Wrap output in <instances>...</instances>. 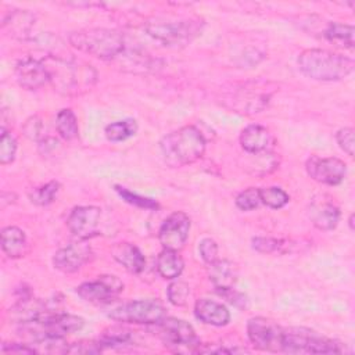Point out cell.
Here are the masks:
<instances>
[{
  "instance_id": "obj_1",
  "label": "cell",
  "mask_w": 355,
  "mask_h": 355,
  "mask_svg": "<svg viewBox=\"0 0 355 355\" xmlns=\"http://www.w3.org/2000/svg\"><path fill=\"white\" fill-rule=\"evenodd\" d=\"M205 137L194 125L183 126L164 136L159 141L162 158L172 168L184 166L200 159L205 151Z\"/></svg>"
},
{
  "instance_id": "obj_2",
  "label": "cell",
  "mask_w": 355,
  "mask_h": 355,
  "mask_svg": "<svg viewBox=\"0 0 355 355\" xmlns=\"http://www.w3.org/2000/svg\"><path fill=\"white\" fill-rule=\"evenodd\" d=\"M298 67L304 75L315 80H341L354 71V60L324 49H308L298 55Z\"/></svg>"
},
{
  "instance_id": "obj_3",
  "label": "cell",
  "mask_w": 355,
  "mask_h": 355,
  "mask_svg": "<svg viewBox=\"0 0 355 355\" xmlns=\"http://www.w3.org/2000/svg\"><path fill=\"white\" fill-rule=\"evenodd\" d=\"M69 43L90 55L108 60L114 58L123 50V36L115 29L107 28H90L72 32L69 35Z\"/></svg>"
},
{
  "instance_id": "obj_4",
  "label": "cell",
  "mask_w": 355,
  "mask_h": 355,
  "mask_svg": "<svg viewBox=\"0 0 355 355\" xmlns=\"http://www.w3.org/2000/svg\"><path fill=\"white\" fill-rule=\"evenodd\" d=\"M85 320L76 315L47 311L37 319L25 323V327L36 341L62 340L67 334L78 331L83 327Z\"/></svg>"
},
{
  "instance_id": "obj_5",
  "label": "cell",
  "mask_w": 355,
  "mask_h": 355,
  "mask_svg": "<svg viewBox=\"0 0 355 355\" xmlns=\"http://www.w3.org/2000/svg\"><path fill=\"white\" fill-rule=\"evenodd\" d=\"M49 71L50 82L58 92L65 94L76 92L82 85L90 86V80H94L96 73L90 65L79 67L72 61L62 58H49L47 61L42 60Z\"/></svg>"
},
{
  "instance_id": "obj_6",
  "label": "cell",
  "mask_w": 355,
  "mask_h": 355,
  "mask_svg": "<svg viewBox=\"0 0 355 355\" xmlns=\"http://www.w3.org/2000/svg\"><path fill=\"white\" fill-rule=\"evenodd\" d=\"M108 316L122 323L158 324L166 316V309L158 300H135L114 308Z\"/></svg>"
},
{
  "instance_id": "obj_7",
  "label": "cell",
  "mask_w": 355,
  "mask_h": 355,
  "mask_svg": "<svg viewBox=\"0 0 355 355\" xmlns=\"http://www.w3.org/2000/svg\"><path fill=\"white\" fill-rule=\"evenodd\" d=\"M147 33L168 46H178L191 42L201 31V24L198 19L186 21H172V22H150L146 26Z\"/></svg>"
},
{
  "instance_id": "obj_8",
  "label": "cell",
  "mask_w": 355,
  "mask_h": 355,
  "mask_svg": "<svg viewBox=\"0 0 355 355\" xmlns=\"http://www.w3.org/2000/svg\"><path fill=\"white\" fill-rule=\"evenodd\" d=\"M283 327L275 320L262 316L251 318L247 323V336L251 344L269 352H280L283 349Z\"/></svg>"
},
{
  "instance_id": "obj_9",
  "label": "cell",
  "mask_w": 355,
  "mask_h": 355,
  "mask_svg": "<svg viewBox=\"0 0 355 355\" xmlns=\"http://www.w3.org/2000/svg\"><path fill=\"white\" fill-rule=\"evenodd\" d=\"M268 82L247 83L237 89L229 98L232 108L240 114L261 112L269 103L275 89L269 87Z\"/></svg>"
},
{
  "instance_id": "obj_10",
  "label": "cell",
  "mask_w": 355,
  "mask_h": 355,
  "mask_svg": "<svg viewBox=\"0 0 355 355\" xmlns=\"http://www.w3.org/2000/svg\"><path fill=\"white\" fill-rule=\"evenodd\" d=\"M158 324L164 340L168 345L173 347L175 351L198 352L201 343L197 338L196 331L189 322L178 318L165 316Z\"/></svg>"
},
{
  "instance_id": "obj_11",
  "label": "cell",
  "mask_w": 355,
  "mask_h": 355,
  "mask_svg": "<svg viewBox=\"0 0 355 355\" xmlns=\"http://www.w3.org/2000/svg\"><path fill=\"white\" fill-rule=\"evenodd\" d=\"M122 290V282L114 275H101L96 280L82 283L79 287H76L78 295L92 304L111 302Z\"/></svg>"
},
{
  "instance_id": "obj_12",
  "label": "cell",
  "mask_w": 355,
  "mask_h": 355,
  "mask_svg": "<svg viewBox=\"0 0 355 355\" xmlns=\"http://www.w3.org/2000/svg\"><path fill=\"white\" fill-rule=\"evenodd\" d=\"M190 232V218L184 212L171 214L159 227L158 239L164 248L179 251L184 247Z\"/></svg>"
},
{
  "instance_id": "obj_13",
  "label": "cell",
  "mask_w": 355,
  "mask_h": 355,
  "mask_svg": "<svg viewBox=\"0 0 355 355\" xmlns=\"http://www.w3.org/2000/svg\"><path fill=\"white\" fill-rule=\"evenodd\" d=\"M101 219V209L94 205L75 207L67 218V227L79 240L97 234Z\"/></svg>"
},
{
  "instance_id": "obj_14",
  "label": "cell",
  "mask_w": 355,
  "mask_h": 355,
  "mask_svg": "<svg viewBox=\"0 0 355 355\" xmlns=\"http://www.w3.org/2000/svg\"><path fill=\"white\" fill-rule=\"evenodd\" d=\"M306 172L316 182L334 186L344 180L347 175V165L336 157L320 158L312 155L306 161Z\"/></svg>"
},
{
  "instance_id": "obj_15",
  "label": "cell",
  "mask_w": 355,
  "mask_h": 355,
  "mask_svg": "<svg viewBox=\"0 0 355 355\" xmlns=\"http://www.w3.org/2000/svg\"><path fill=\"white\" fill-rule=\"evenodd\" d=\"M15 76L19 86L28 90L39 89L44 83L50 82L49 71L44 62L32 57H26L18 61L15 67Z\"/></svg>"
},
{
  "instance_id": "obj_16",
  "label": "cell",
  "mask_w": 355,
  "mask_h": 355,
  "mask_svg": "<svg viewBox=\"0 0 355 355\" xmlns=\"http://www.w3.org/2000/svg\"><path fill=\"white\" fill-rule=\"evenodd\" d=\"M92 250L87 244L72 243L60 248L53 257V265L55 269L64 273H73L79 270L85 262L89 261Z\"/></svg>"
},
{
  "instance_id": "obj_17",
  "label": "cell",
  "mask_w": 355,
  "mask_h": 355,
  "mask_svg": "<svg viewBox=\"0 0 355 355\" xmlns=\"http://www.w3.org/2000/svg\"><path fill=\"white\" fill-rule=\"evenodd\" d=\"M308 215L312 225L320 230H331L340 220L338 207L324 197L313 198L311 201Z\"/></svg>"
},
{
  "instance_id": "obj_18",
  "label": "cell",
  "mask_w": 355,
  "mask_h": 355,
  "mask_svg": "<svg viewBox=\"0 0 355 355\" xmlns=\"http://www.w3.org/2000/svg\"><path fill=\"white\" fill-rule=\"evenodd\" d=\"M240 144L244 151L250 154H261L269 150V146L272 144V135L265 126L252 123L241 130Z\"/></svg>"
},
{
  "instance_id": "obj_19",
  "label": "cell",
  "mask_w": 355,
  "mask_h": 355,
  "mask_svg": "<svg viewBox=\"0 0 355 355\" xmlns=\"http://www.w3.org/2000/svg\"><path fill=\"white\" fill-rule=\"evenodd\" d=\"M194 313L198 320L212 326H225L230 320V312L225 305L208 298L196 301Z\"/></svg>"
},
{
  "instance_id": "obj_20",
  "label": "cell",
  "mask_w": 355,
  "mask_h": 355,
  "mask_svg": "<svg viewBox=\"0 0 355 355\" xmlns=\"http://www.w3.org/2000/svg\"><path fill=\"white\" fill-rule=\"evenodd\" d=\"M111 254L114 259L130 273H140L144 269V255L136 245L130 243H116L111 248Z\"/></svg>"
},
{
  "instance_id": "obj_21",
  "label": "cell",
  "mask_w": 355,
  "mask_h": 355,
  "mask_svg": "<svg viewBox=\"0 0 355 355\" xmlns=\"http://www.w3.org/2000/svg\"><path fill=\"white\" fill-rule=\"evenodd\" d=\"M208 276L216 290H226L234 286L237 270L233 262L227 259H215L208 263Z\"/></svg>"
},
{
  "instance_id": "obj_22",
  "label": "cell",
  "mask_w": 355,
  "mask_h": 355,
  "mask_svg": "<svg viewBox=\"0 0 355 355\" xmlns=\"http://www.w3.org/2000/svg\"><path fill=\"white\" fill-rule=\"evenodd\" d=\"M1 248L10 258H19L26 250L25 233L17 226H7L1 230Z\"/></svg>"
},
{
  "instance_id": "obj_23",
  "label": "cell",
  "mask_w": 355,
  "mask_h": 355,
  "mask_svg": "<svg viewBox=\"0 0 355 355\" xmlns=\"http://www.w3.org/2000/svg\"><path fill=\"white\" fill-rule=\"evenodd\" d=\"M157 270L165 279H176L180 276L184 262L178 251L164 248L157 258Z\"/></svg>"
},
{
  "instance_id": "obj_24",
  "label": "cell",
  "mask_w": 355,
  "mask_h": 355,
  "mask_svg": "<svg viewBox=\"0 0 355 355\" xmlns=\"http://www.w3.org/2000/svg\"><path fill=\"white\" fill-rule=\"evenodd\" d=\"M324 37L338 46L352 49L354 47V26L340 22H329L324 29Z\"/></svg>"
},
{
  "instance_id": "obj_25",
  "label": "cell",
  "mask_w": 355,
  "mask_h": 355,
  "mask_svg": "<svg viewBox=\"0 0 355 355\" xmlns=\"http://www.w3.org/2000/svg\"><path fill=\"white\" fill-rule=\"evenodd\" d=\"M55 129L64 140H73L78 136V133H79L78 119L72 110L64 108L57 114Z\"/></svg>"
},
{
  "instance_id": "obj_26",
  "label": "cell",
  "mask_w": 355,
  "mask_h": 355,
  "mask_svg": "<svg viewBox=\"0 0 355 355\" xmlns=\"http://www.w3.org/2000/svg\"><path fill=\"white\" fill-rule=\"evenodd\" d=\"M137 122L132 118L112 122L105 126V136L110 141H122L136 135Z\"/></svg>"
},
{
  "instance_id": "obj_27",
  "label": "cell",
  "mask_w": 355,
  "mask_h": 355,
  "mask_svg": "<svg viewBox=\"0 0 355 355\" xmlns=\"http://www.w3.org/2000/svg\"><path fill=\"white\" fill-rule=\"evenodd\" d=\"M58 190H60V183L55 180H51L40 187L33 189L29 194V198L36 205H49L57 197Z\"/></svg>"
},
{
  "instance_id": "obj_28",
  "label": "cell",
  "mask_w": 355,
  "mask_h": 355,
  "mask_svg": "<svg viewBox=\"0 0 355 355\" xmlns=\"http://www.w3.org/2000/svg\"><path fill=\"white\" fill-rule=\"evenodd\" d=\"M259 194H261V202L273 209L284 207L290 200L288 194L283 189L276 186L259 189Z\"/></svg>"
},
{
  "instance_id": "obj_29",
  "label": "cell",
  "mask_w": 355,
  "mask_h": 355,
  "mask_svg": "<svg viewBox=\"0 0 355 355\" xmlns=\"http://www.w3.org/2000/svg\"><path fill=\"white\" fill-rule=\"evenodd\" d=\"M166 295H168V301L176 306L186 305L190 295V287L184 282H179V280L172 282L168 286Z\"/></svg>"
},
{
  "instance_id": "obj_30",
  "label": "cell",
  "mask_w": 355,
  "mask_h": 355,
  "mask_svg": "<svg viewBox=\"0 0 355 355\" xmlns=\"http://www.w3.org/2000/svg\"><path fill=\"white\" fill-rule=\"evenodd\" d=\"M115 190L122 197V200H125L126 202H129L132 205H136V207H140V208H147V209H157L158 208V202L155 200L139 196V194L132 193L130 190H128L125 187H121V186H115Z\"/></svg>"
},
{
  "instance_id": "obj_31",
  "label": "cell",
  "mask_w": 355,
  "mask_h": 355,
  "mask_svg": "<svg viewBox=\"0 0 355 355\" xmlns=\"http://www.w3.org/2000/svg\"><path fill=\"white\" fill-rule=\"evenodd\" d=\"M259 204H261V194H259V189L257 187L245 189L236 197V205L241 211L255 209Z\"/></svg>"
},
{
  "instance_id": "obj_32",
  "label": "cell",
  "mask_w": 355,
  "mask_h": 355,
  "mask_svg": "<svg viewBox=\"0 0 355 355\" xmlns=\"http://www.w3.org/2000/svg\"><path fill=\"white\" fill-rule=\"evenodd\" d=\"M17 151V141L8 133L7 130H1V139H0V162L3 165H7L14 161Z\"/></svg>"
},
{
  "instance_id": "obj_33",
  "label": "cell",
  "mask_w": 355,
  "mask_h": 355,
  "mask_svg": "<svg viewBox=\"0 0 355 355\" xmlns=\"http://www.w3.org/2000/svg\"><path fill=\"white\" fill-rule=\"evenodd\" d=\"M283 247V243L277 239L272 237H255L252 239V248L262 254H272L280 251Z\"/></svg>"
},
{
  "instance_id": "obj_34",
  "label": "cell",
  "mask_w": 355,
  "mask_h": 355,
  "mask_svg": "<svg viewBox=\"0 0 355 355\" xmlns=\"http://www.w3.org/2000/svg\"><path fill=\"white\" fill-rule=\"evenodd\" d=\"M336 140L341 150L347 153L349 157H354V129L352 128H343L336 133Z\"/></svg>"
},
{
  "instance_id": "obj_35",
  "label": "cell",
  "mask_w": 355,
  "mask_h": 355,
  "mask_svg": "<svg viewBox=\"0 0 355 355\" xmlns=\"http://www.w3.org/2000/svg\"><path fill=\"white\" fill-rule=\"evenodd\" d=\"M198 252L204 262L211 263L218 259V244L212 239H202L198 244Z\"/></svg>"
},
{
  "instance_id": "obj_36",
  "label": "cell",
  "mask_w": 355,
  "mask_h": 355,
  "mask_svg": "<svg viewBox=\"0 0 355 355\" xmlns=\"http://www.w3.org/2000/svg\"><path fill=\"white\" fill-rule=\"evenodd\" d=\"M103 344L100 343V340L97 343L94 341H80V343H75L71 344L67 348V354H97L100 351H103Z\"/></svg>"
},
{
  "instance_id": "obj_37",
  "label": "cell",
  "mask_w": 355,
  "mask_h": 355,
  "mask_svg": "<svg viewBox=\"0 0 355 355\" xmlns=\"http://www.w3.org/2000/svg\"><path fill=\"white\" fill-rule=\"evenodd\" d=\"M25 135L32 140H40L43 136V123L39 116L29 118L24 125Z\"/></svg>"
},
{
  "instance_id": "obj_38",
  "label": "cell",
  "mask_w": 355,
  "mask_h": 355,
  "mask_svg": "<svg viewBox=\"0 0 355 355\" xmlns=\"http://www.w3.org/2000/svg\"><path fill=\"white\" fill-rule=\"evenodd\" d=\"M218 293L225 297L230 304L240 306V308H245L247 305V298L245 295H243L241 293H237L233 287L232 288H226V290H218Z\"/></svg>"
},
{
  "instance_id": "obj_39",
  "label": "cell",
  "mask_w": 355,
  "mask_h": 355,
  "mask_svg": "<svg viewBox=\"0 0 355 355\" xmlns=\"http://www.w3.org/2000/svg\"><path fill=\"white\" fill-rule=\"evenodd\" d=\"M3 352H17V354H35L36 349L31 347L29 344H3L1 345Z\"/></svg>"
},
{
  "instance_id": "obj_40",
  "label": "cell",
  "mask_w": 355,
  "mask_h": 355,
  "mask_svg": "<svg viewBox=\"0 0 355 355\" xmlns=\"http://www.w3.org/2000/svg\"><path fill=\"white\" fill-rule=\"evenodd\" d=\"M348 223H349V229H351V230H354V214H351V215H349Z\"/></svg>"
}]
</instances>
